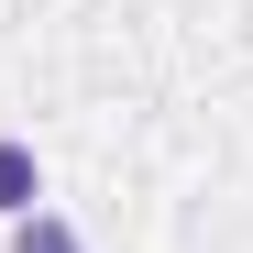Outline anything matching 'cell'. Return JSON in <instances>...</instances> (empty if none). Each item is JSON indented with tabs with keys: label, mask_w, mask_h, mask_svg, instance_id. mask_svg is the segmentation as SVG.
<instances>
[{
	"label": "cell",
	"mask_w": 253,
	"mask_h": 253,
	"mask_svg": "<svg viewBox=\"0 0 253 253\" xmlns=\"http://www.w3.org/2000/svg\"><path fill=\"white\" fill-rule=\"evenodd\" d=\"M33 198H44V165L22 132H0V220H33Z\"/></svg>",
	"instance_id": "1"
},
{
	"label": "cell",
	"mask_w": 253,
	"mask_h": 253,
	"mask_svg": "<svg viewBox=\"0 0 253 253\" xmlns=\"http://www.w3.org/2000/svg\"><path fill=\"white\" fill-rule=\"evenodd\" d=\"M11 253H88V242H77V220L33 209V220H11Z\"/></svg>",
	"instance_id": "2"
}]
</instances>
